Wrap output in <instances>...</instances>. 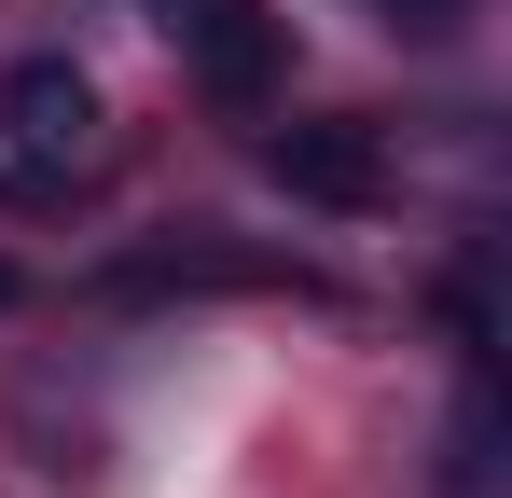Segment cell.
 <instances>
[{
    "instance_id": "obj_1",
    "label": "cell",
    "mask_w": 512,
    "mask_h": 498,
    "mask_svg": "<svg viewBox=\"0 0 512 498\" xmlns=\"http://www.w3.org/2000/svg\"><path fill=\"white\" fill-rule=\"evenodd\" d=\"M84 139H97V83L70 70V56H28V70L0 83V166H14V180L84 166Z\"/></svg>"
},
{
    "instance_id": "obj_3",
    "label": "cell",
    "mask_w": 512,
    "mask_h": 498,
    "mask_svg": "<svg viewBox=\"0 0 512 498\" xmlns=\"http://www.w3.org/2000/svg\"><path fill=\"white\" fill-rule=\"evenodd\" d=\"M263 166H277L291 194H319V208H374V194H388V153H374L360 125H277Z\"/></svg>"
},
{
    "instance_id": "obj_4",
    "label": "cell",
    "mask_w": 512,
    "mask_h": 498,
    "mask_svg": "<svg viewBox=\"0 0 512 498\" xmlns=\"http://www.w3.org/2000/svg\"><path fill=\"white\" fill-rule=\"evenodd\" d=\"M388 14H402V28H457V0H388Z\"/></svg>"
},
{
    "instance_id": "obj_5",
    "label": "cell",
    "mask_w": 512,
    "mask_h": 498,
    "mask_svg": "<svg viewBox=\"0 0 512 498\" xmlns=\"http://www.w3.org/2000/svg\"><path fill=\"white\" fill-rule=\"evenodd\" d=\"M0 305H14V277H0Z\"/></svg>"
},
{
    "instance_id": "obj_2",
    "label": "cell",
    "mask_w": 512,
    "mask_h": 498,
    "mask_svg": "<svg viewBox=\"0 0 512 498\" xmlns=\"http://www.w3.org/2000/svg\"><path fill=\"white\" fill-rule=\"evenodd\" d=\"M167 28H180V56H194L208 97L263 111V83H277V28H263V0H167Z\"/></svg>"
}]
</instances>
